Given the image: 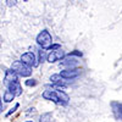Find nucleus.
Wrapping results in <instances>:
<instances>
[{
	"mask_svg": "<svg viewBox=\"0 0 122 122\" xmlns=\"http://www.w3.org/2000/svg\"><path fill=\"white\" fill-rule=\"evenodd\" d=\"M43 99L49 100V101H53V103L57 104V105H67L68 101H70V97L62 90H51V89H48L44 90L43 94H42Z\"/></svg>",
	"mask_w": 122,
	"mask_h": 122,
	"instance_id": "f257e3e1",
	"label": "nucleus"
},
{
	"mask_svg": "<svg viewBox=\"0 0 122 122\" xmlns=\"http://www.w3.org/2000/svg\"><path fill=\"white\" fill-rule=\"evenodd\" d=\"M10 70L14 71V72H15L18 77H29L30 75H32V68L28 67V66H26V65H25L23 62H21L20 60L14 61Z\"/></svg>",
	"mask_w": 122,
	"mask_h": 122,
	"instance_id": "f03ea898",
	"label": "nucleus"
},
{
	"mask_svg": "<svg viewBox=\"0 0 122 122\" xmlns=\"http://www.w3.org/2000/svg\"><path fill=\"white\" fill-rule=\"evenodd\" d=\"M36 42L39 46H42V49H48L49 46L53 45V38L51 34L48 32V29H43L42 32H39V34L36 38Z\"/></svg>",
	"mask_w": 122,
	"mask_h": 122,
	"instance_id": "7ed1b4c3",
	"label": "nucleus"
},
{
	"mask_svg": "<svg viewBox=\"0 0 122 122\" xmlns=\"http://www.w3.org/2000/svg\"><path fill=\"white\" fill-rule=\"evenodd\" d=\"M81 73H82V70L76 67V68H65L62 70L61 72L59 73L61 78H64L66 81H72V79H76L81 76Z\"/></svg>",
	"mask_w": 122,
	"mask_h": 122,
	"instance_id": "20e7f679",
	"label": "nucleus"
},
{
	"mask_svg": "<svg viewBox=\"0 0 122 122\" xmlns=\"http://www.w3.org/2000/svg\"><path fill=\"white\" fill-rule=\"evenodd\" d=\"M21 62H23L26 66H28V67H34V66H37V59H36V55L32 53V51H27V53H25V54H22V56H21Z\"/></svg>",
	"mask_w": 122,
	"mask_h": 122,
	"instance_id": "39448f33",
	"label": "nucleus"
},
{
	"mask_svg": "<svg viewBox=\"0 0 122 122\" xmlns=\"http://www.w3.org/2000/svg\"><path fill=\"white\" fill-rule=\"evenodd\" d=\"M65 56H66V54H65L64 50L62 49H57V50H54V51H50L46 55V61L50 62V64H53V62H56V61L62 60Z\"/></svg>",
	"mask_w": 122,
	"mask_h": 122,
	"instance_id": "423d86ee",
	"label": "nucleus"
},
{
	"mask_svg": "<svg viewBox=\"0 0 122 122\" xmlns=\"http://www.w3.org/2000/svg\"><path fill=\"white\" fill-rule=\"evenodd\" d=\"M50 82H51L54 84V88H57V89H62L65 87H67V81L64 79V78H61L60 75H53V76H50Z\"/></svg>",
	"mask_w": 122,
	"mask_h": 122,
	"instance_id": "0eeeda50",
	"label": "nucleus"
},
{
	"mask_svg": "<svg viewBox=\"0 0 122 122\" xmlns=\"http://www.w3.org/2000/svg\"><path fill=\"white\" fill-rule=\"evenodd\" d=\"M110 106H111V110H112V114H114L115 118L122 121V103L114 100L110 103Z\"/></svg>",
	"mask_w": 122,
	"mask_h": 122,
	"instance_id": "6e6552de",
	"label": "nucleus"
},
{
	"mask_svg": "<svg viewBox=\"0 0 122 122\" xmlns=\"http://www.w3.org/2000/svg\"><path fill=\"white\" fill-rule=\"evenodd\" d=\"M7 90H10L11 93L15 95V97H20L22 94V87H21V83H20V81H15V82H11L6 86Z\"/></svg>",
	"mask_w": 122,
	"mask_h": 122,
	"instance_id": "1a4fd4ad",
	"label": "nucleus"
},
{
	"mask_svg": "<svg viewBox=\"0 0 122 122\" xmlns=\"http://www.w3.org/2000/svg\"><path fill=\"white\" fill-rule=\"evenodd\" d=\"M61 65L65 66L66 68H76L77 65H78V61H77V59H75V57L67 56L65 60L61 61Z\"/></svg>",
	"mask_w": 122,
	"mask_h": 122,
	"instance_id": "9d476101",
	"label": "nucleus"
},
{
	"mask_svg": "<svg viewBox=\"0 0 122 122\" xmlns=\"http://www.w3.org/2000/svg\"><path fill=\"white\" fill-rule=\"evenodd\" d=\"M15 81H18V76L11 70H7L6 71V75H5V78H4V84L7 86L9 83L11 82H15Z\"/></svg>",
	"mask_w": 122,
	"mask_h": 122,
	"instance_id": "9b49d317",
	"label": "nucleus"
},
{
	"mask_svg": "<svg viewBox=\"0 0 122 122\" xmlns=\"http://www.w3.org/2000/svg\"><path fill=\"white\" fill-rule=\"evenodd\" d=\"M3 99H4V101H5V103H11V101L15 99V95L11 93V92H10V90H5L4 92V95H3Z\"/></svg>",
	"mask_w": 122,
	"mask_h": 122,
	"instance_id": "f8f14e48",
	"label": "nucleus"
},
{
	"mask_svg": "<svg viewBox=\"0 0 122 122\" xmlns=\"http://www.w3.org/2000/svg\"><path fill=\"white\" fill-rule=\"evenodd\" d=\"M39 122H51V114H50V112L43 114L42 116H40Z\"/></svg>",
	"mask_w": 122,
	"mask_h": 122,
	"instance_id": "ddd939ff",
	"label": "nucleus"
},
{
	"mask_svg": "<svg viewBox=\"0 0 122 122\" xmlns=\"http://www.w3.org/2000/svg\"><path fill=\"white\" fill-rule=\"evenodd\" d=\"M25 84L27 87H34V86L38 84V82H37V79H34V78H29V79H27L25 82Z\"/></svg>",
	"mask_w": 122,
	"mask_h": 122,
	"instance_id": "4468645a",
	"label": "nucleus"
},
{
	"mask_svg": "<svg viewBox=\"0 0 122 122\" xmlns=\"http://www.w3.org/2000/svg\"><path fill=\"white\" fill-rule=\"evenodd\" d=\"M18 107H20V104H18V103H16V104L14 105V107H12V109H10V110H9V112H6V115H5V116H6V117H9L10 115H12L14 112H16V110H17Z\"/></svg>",
	"mask_w": 122,
	"mask_h": 122,
	"instance_id": "2eb2a0df",
	"label": "nucleus"
},
{
	"mask_svg": "<svg viewBox=\"0 0 122 122\" xmlns=\"http://www.w3.org/2000/svg\"><path fill=\"white\" fill-rule=\"evenodd\" d=\"M45 60H46V53L44 50H40L39 51V62H44Z\"/></svg>",
	"mask_w": 122,
	"mask_h": 122,
	"instance_id": "dca6fc26",
	"label": "nucleus"
},
{
	"mask_svg": "<svg viewBox=\"0 0 122 122\" xmlns=\"http://www.w3.org/2000/svg\"><path fill=\"white\" fill-rule=\"evenodd\" d=\"M82 53H81V51H78V50H73V51H71L67 56H71V57H72V56H78V57H82Z\"/></svg>",
	"mask_w": 122,
	"mask_h": 122,
	"instance_id": "f3484780",
	"label": "nucleus"
},
{
	"mask_svg": "<svg viewBox=\"0 0 122 122\" xmlns=\"http://www.w3.org/2000/svg\"><path fill=\"white\" fill-rule=\"evenodd\" d=\"M57 49H61V45L60 44H53L51 46H49L46 50L50 53V51H54V50H57Z\"/></svg>",
	"mask_w": 122,
	"mask_h": 122,
	"instance_id": "a211bd4d",
	"label": "nucleus"
},
{
	"mask_svg": "<svg viewBox=\"0 0 122 122\" xmlns=\"http://www.w3.org/2000/svg\"><path fill=\"white\" fill-rule=\"evenodd\" d=\"M16 3L17 1H6V5L7 6H14V5H16Z\"/></svg>",
	"mask_w": 122,
	"mask_h": 122,
	"instance_id": "6ab92c4d",
	"label": "nucleus"
},
{
	"mask_svg": "<svg viewBox=\"0 0 122 122\" xmlns=\"http://www.w3.org/2000/svg\"><path fill=\"white\" fill-rule=\"evenodd\" d=\"M3 111V103H1V95H0V112Z\"/></svg>",
	"mask_w": 122,
	"mask_h": 122,
	"instance_id": "aec40b11",
	"label": "nucleus"
},
{
	"mask_svg": "<svg viewBox=\"0 0 122 122\" xmlns=\"http://www.w3.org/2000/svg\"><path fill=\"white\" fill-rule=\"evenodd\" d=\"M25 122H33V121H30V120H28V121H25Z\"/></svg>",
	"mask_w": 122,
	"mask_h": 122,
	"instance_id": "412c9836",
	"label": "nucleus"
}]
</instances>
